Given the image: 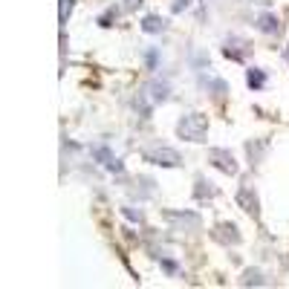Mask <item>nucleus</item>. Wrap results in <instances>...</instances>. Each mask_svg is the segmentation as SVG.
<instances>
[{"mask_svg":"<svg viewBox=\"0 0 289 289\" xmlns=\"http://www.w3.org/2000/svg\"><path fill=\"white\" fill-rule=\"evenodd\" d=\"M206 133H208V122L199 113H185L177 122V136L185 139V142H206Z\"/></svg>","mask_w":289,"mask_h":289,"instance_id":"nucleus-1","label":"nucleus"},{"mask_svg":"<svg viewBox=\"0 0 289 289\" xmlns=\"http://www.w3.org/2000/svg\"><path fill=\"white\" fill-rule=\"evenodd\" d=\"M144 159L151 165H159V168H182V154H177L174 148H165V144L148 148V151H144Z\"/></svg>","mask_w":289,"mask_h":289,"instance_id":"nucleus-2","label":"nucleus"},{"mask_svg":"<svg viewBox=\"0 0 289 289\" xmlns=\"http://www.w3.org/2000/svg\"><path fill=\"white\" fill-rule=\"evenodd\" d=\"M223 55H226L228 61H249V55H252V46H249V41H243V38L237 35H228L226 41H223Z\"/></svg>","mask_w":289,"mask_h":289,"instance_id":"nucleus-3","label":"nucleus"},{"mask_svg":"<svg viewBox=\"0 0 289 289\" xmlns=\"http://www.w3.org/2000/svg\"><path fill=\"white\" fill-rule=\"evenodd\" d=\"M208 162L214 165L217 171L228 174V177L237 174V159H235L232 151H226V148H211V151H208Z\"/></svg>","mask_w":289,"mask_h":289,"instance_id":"nucleus-4","label":"nucleus"},{"mask_svg":"<svg viewBox=\"0 0 289 289\" xmlns=\"http://www.w3.org/2000/svg\"><path fill=\"white\" fill-rule=\"evenodd\" d=\"M142 93H144V99L156 107V104H165V101L171 99V84L165 81V78H151L142 87Z\"/></svg>","mask_w":289,"mask_h":289,"instance_id":"nucleus-5","label":"nucleus"},{"mask_svg":"<svg viewBox=\"0 0 289 289\" xmlns=\"http://www.w3.org/2000/svg\"><path fill=\"white\" fill-rule=\"evenodd\" d=\"M90 154H93V159H96L99 165H104L107 171H113V174H122V171H125V165L119 162V156L110 151V144H93Z\"/></svg>","mask_w":289,"mask_h":289,"instance_id":"nucleus-6","label":"nucleus"},{"mask_svg":"<svg viewBox=\"0 0 289 289\" xmlns=\"http://www.w3.org/2000/svg\"><path fill=\"white\" fill-rule=\"evenodd\" d=\"M165 220L174 223L180 232H197L199 223H203L199 214H194V211H180V214H177V211H165Z\"/></svg>","mask_w":289,"mask_h":289,"instance_id":"nucleus-7","label":"nucleus"},{"mask_svg":"<svg viewBox=\"0 0 289 289\" xmlns=\"http://www.w3.org/2000/svg\"><path fill=\"white\" fill-rule=\"evenodd\" d=\"M237 203H240V208H243L246 214H252V217L261 214V203H257V194H254V188L249 185V182H243V185L237 188Z\"/></svg>","mask_w":289,"mask_h":289,"instance_id":"nucleus-8","label":"nucleus"},{"mask_svg":"<svg viewBox=\"0 0 289 289\" xmlns=\"http://www.w3.org/2000/svg\"><path fill=\"white\" fill-rule=\"evenodd\" d=\"M214 197H217L214 182L206 180V177H197V180H194V199H197V203H208V199H214Z\"/></svg>","mask_w":289,"mask_h":289,"instance_id":"nucleus-9","label":"nucleus"},{"mask_svg":"<svg viewBox=\"0 0 289 289\" xmlns=\"http://www.w3.org/2000/svg\"><path fill=\"white\" fill-rule=\"evenodd\" d=\"M257 29H261L263 35H280V20L272 12H263L261 18H257Z\"/></svg>","mask_w":289,"mask_h":289,"instance_id":"nucleus-10","label":"nucleus"},{"mask_svg":"<svg viewBox=\"0 0 289 289\" xmlns=\"http://www.w3.org/2000/svg\"><path fill=\"white\" fill-rule=\"evenodd\" d=\"M246 84H249V90H263V87H266V70L249 67V70H246Z\"/></svg>","mask_w":289,"mask_h":289,"instance_id":"nucleus-11","label":"nucleus"},{"mask_svg":"<svg viewBox=\"0 0 289 289\" xmlns=\"http://www.w3.org/2000/svg\"><path fill=\"white\" fill-rule=\"evenodd\" d=\"M217 240H223V243H240V235H237V226L235 223H220L217 226Z\"/></svg>","mask_w":289,"mask_h":289,"instance_id":"nucleus-12","label":"nucleus"},{"mask_svg":"<svg viewBox=\"0 0 289 289\" xmlns=\"http://www.w3.org/2000/svg\"><path fill=\"white\" fill-rule=\"evenodd\" d=\"M133 110H136V113H139L142 119H148V116H151V110H154V104L144 99V93H142V90L133 96Z\"/></svg>","mask_w":289,"mask_h":289,"instance_id":"nucleus-13","label":"nucleus"},{"mask_svg":"<svg viewBox=\"0 0 289 289\" xmlns=\"http://www.w3.org/2000/svg\"><path fill=\"white\" fill-rule=\"evenodd\" d=\"M142 29L148 32V35H154V32H165V20L159 18V15H148V18L142 20Z\"/></svg>","mask_w":289,"mask_h":289,"instance_id":"nucleus-14","label":"nucleus"},{"mask_svg":"<svg viewBox=\"0 0 289 289\" xmlns=\"http://www.w3.org/2000/svg\"><path fill=\"white\" fill-rule=\"evenodd\" d=\"M243 286H266L263 272L261 269H246L243 272Z\"/></svg>","mask_w":289,"mask_h":289,"instance_id":"nucleus-15","label":"nucleus"},{"mask_svg":"<svg viewBox=\"0 0 289 289\" xmlns=\"http://www.w3.org/2000/svg\"><path fill=\"white\" fill-rule=\"evenodd\" d=\"M159 266H162L165 275H171V278H182V269H180V263L171 261V257H165V254H159Z\"/></svg>","mask_w":289,"mask_h":289,"instance_id":"nucleus-16","label":"nucleus"},{"mask_svg":"<svg viewBox=\"0 0 289 289\" xmlns=\"http://www.w3.org/2000/svg\"><path fill=\"white\" fill-rule=\"evenodd\" d=\"M72 6H75V0H61V3H58V20H61V23H67V20H70Z\"/></svg>","mask_w":289,"mask_h":289,"instance_id":"nucleus-17","label":"nucleus"},{"mask_svg":"<svg viewBox=\"0 0 289 289\" xmlns=\"http://www.w3.org/2000/svg\"><path fill=\"white\" fill-rule=\"evenodd\" d=\"M263 151H266V142H249V144H246V154L252 156V159H257Z\"/></svg>","mask_w":289,"mask_h":289,"instance_id":"nucleus-18","label":"nucleus"},{"mask_svg":"<svg viewBox=\"0 0 289 289\" xmlns=\"http://www.w3.org/2000/svg\"><path fill=\"white\" fill-rule=\"evenodd\" d=\"M144 61H148V70H159V49H148Z\"/></svg>","mask_w":289,"mask_h":289,"instance_id":"nucleus-19","label":"nucleus"},{"mask_svg":"<svg viewBox=\"0 0 289 289\" xmlns=\"http://www.w3.org/2000/svg\"><path fill=\"white\" fill-rule=\"evenodd\" d=\"M113 20H116V9H107V12H104V15L99 18V26L107 29V26H113Z\"/></svg>","mask_w":289,"mask_h":289,"instance_id":"nucleus-20","label":"nucleus"},{"mask_svg":"<svg viewBox=\"0 0 289 289\" xmlns=\"http://www.w3.org/2000/svg\"><path fill=\"white\" fill-rule=\"evenodd\" d=\"M122 214H125L127 220H133V223H142V220H144V217H142V211H136V208H130V206H127V208H122Z\"/></svg>","mask_w":289,"mask_h":289,"instance_id":"nucleus-21","label":"nucleus"},{"mask_svg":"<svg viewBox=\"0 0 289 289\" xmlns=\"http://www.w3.org/2000/svg\"><path fill=\"white\" fill-rule=\"evenodd\" d=\"M188 6H191V0H174V3H171V12H174V15H180V12H185Z\"/></svg>","mask_w":289,"mask_h":289,"instance_id":"nucleus-22","label":"nucleus"},{"mask_svg":"<svg viewBox=\"0 0 289 289\" xmlns=\"http://www.w3.org/2000/svg\"><path fill=\"white\" fill-rule=\"evenodd\" d=\"M194 64H197V67H206L208 70V55L203 52V55H194Z\"/></svg>","mask_w":289,"mask_h":289,"instance_id":"nucleus-23","label":"nucleus"},{"mask_svg":"<svg viewBox=\"0 0 289 289\" xmlns=\"http://www.w3.org/2000/svg\"><path fill=\"white\" fill-rule=\"evenodd\" d=\"M125 6H127V9H139V6H142V0H125Z\"/></svg>","mask_w":289,"mask_h":289,"instance_id":"nucleus-24","label":"nucleus"},{"mask_svg":"<svg viewBox=\"0 0 289 289\" xmlns=\"http://www.w3.org/2000/svg\"><path fill=\"white\" fill-rule=\"evenodd\" d=\"M286 61H289V46H286Z\"/></svg>","mask_w":289,"mask_h":289,"instance_id":"nucleus-25","label":"nucleus"}]
</instances>
